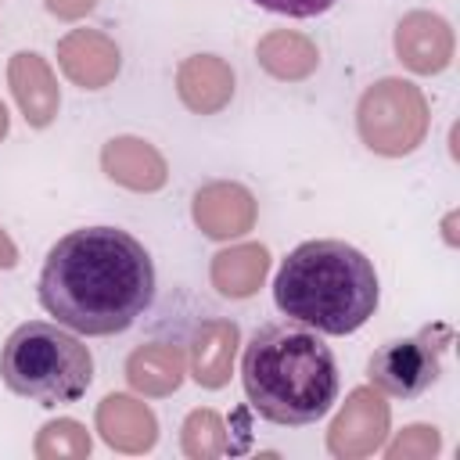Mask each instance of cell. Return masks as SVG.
<instances>
[{"label": "cell", "mask_w": 460, "mask_h": 460, "mask_svg": "<svg viewBox=\"0 0 460 460\" xmlns=\"http://www.w3.org/2000/svg\"><path fill=\"white\" fill-rule=\"evenodd\" d=\"M36 295L61 327L90 338L122 334L155 298V262L133 234L83 226L47 252Z\"/></svg>", "instance_id": "cell-1"}, {"label": "cell", "mask_w": 460, "mask_h": 460, "mask_svg": "<svg viewBox=\"0 0 460 460\" xmlns=\"http://www.w3.org/2000/svg\"><path fill=\"white\" fill-rule=\"evenodd\" d=\"M241 381L252 410L280 428L316 424L341 388L331 345L295 320L255 327L241 352Z\"/></svg>", "instance_id": "cell-2"}, {"label": "cell", "mask_w": 460, "mask_h": 460, "mask_svg": "<svg viewBox=\"0 0 460 460\" xmlns=\"http://www.w3.org/2000/svg\"><path fill=\"white\" fill-rule=\"evenodd\" d=\"M381 298L374 262L345 241H302L280 262L273 277L277 309L316 331V334H352L359 331Z\"/></svg>", "instance_id": "cell-3"}, {"label": "cell", "mask_w": 460, "mask_h": 460, "mask_svg": "<svg viewBox=\"0 0 460 460\" xmlns=\"http://www.w3.org/2000/svg\"><path fill=\"white\" fill-rule=\"evenodd\" d=\"M0 377L22 399H32L40 406H65L86 395L93 381V356L75 334L61 331L58 323L29 320L4 341Z\"/></svg>", "instance_id": "cell-4"}, {"label": "cell", "mask_w": 460, "mask_h": 460, "mask_svg": "<svg viewBox=\"0 0 460 460\" xmlns=\"http://www.w3.org/2000/svg\"><path fill=\"white\" fill-rule=\"evenodd\" d=\"M428 101L420 86L410 79H377L374 86L363 90L356 104V129L359 140L385 158H402L417 151L428 137Z\"/></svg>", "instance_id": "cell-5"}, {"label": "cell", "mask_w": 460, "mask_h": 460, "mask_svg": "<svg viewBox=\"0 0 460 460\" xmlns=\"http://www.w3.org/2000/svg\"><path fill=\"white\" fill-rule=\"evenodd\" d=\"M453 341L446 323H428L420 327L413 338H395L385 341L370 363H367V377L377 392L395 395V399H417L424 395L442 370V352Z\"/></svg>", "instance_id": "cell-6"}, {"label": "cell", "mask_w": 460, "mask_h": 460, "mask_svg": "<svg viewBox=\"0 0 460 460\" xmlns=\"http://www.w3.org/2000/svg\"><path fill=\"white\" fill-rule=\"evenodd\" d=\"M388 402L385 392H377L374 385H359L349 392L345 406L338 410V417L331 420L327 431V449L341 460H356V456H370L374 449H381L385 435H388Z\"/></svg>", "instance_id": "cell-7"}, {"label": "cell", "mask_w": 460, "mask_h": 460, "mask_svg": "<svg viewBox=\"0 0 460 460\" xmlns=\"http://www.w3.org/2000/svg\"><path fill=\"white\" fill-rule=\"evenodd\" d=\"M395 58L417 72L435 75L453 61V29L442 14L431 11H410L395 25Z\"/></svg>", "instance_id": "cell-8"}, {"label": "cell", "mask_w": 460, "mask_h": 460, "mask_svg": "<svg viewBox=\"0 0 460 460\" xmlns=\"http://www.w3.org/2000/svg\"><path fill=\"white\" fill-rule=\"evenodd\" d=\"M58 65L75 86L101 90L119 75L122 54L115 40L104 36L101 29H72L58 40Z\"/></svg>", "instance_id": "cell-9"}, {"label": "cell", "mask_w": 460, "mask_h": 460, "mask_svg": "<svg viewBox=\"0 0 460 460\" xmlns=\"http://www.w3.org/2000/svg\"><path fill=\"white\" fill-rule=\"evenodd\" d=\"M194 223L212 241L241 237L255 226V198L244 183H234V180L205 183L194 194Z\"/></svg>", "instance_id": "cell-10"}, {"label": "cell", "mask_w": 460, "mask_h": 460, "mask_svg": "<svg viewBox=\"0 0 460 460\" xmlns=\"http://www.w3.org/2000/svg\"><path fill=\"white\" fill-rule=\"evenodd\" d=\"M7 83H11V93L25 115V122L32 129H43L58 119V108H61V93H58V79L50 72V65L36 54V50H18L11 54V65H7Z\"/></svg>", "instance_id": "cell-11"}, {"label": "cell", "mask_w": 460, "mask_h": 460, "mask_svg": "<svg viewBox=\"0 0 460 460\" xmlns=\"http://www.w3.org/2000/svg\"><path fill=\"white\" fill-rule=\"evenodd\" d=\"M101 169L108 172V180H115L126 190H162L169 180V165L158 155L155 144L140 140V137H111L101 147Z\"/></svg>", "instance_id": "cell-12"}, {"label": "cell", "mask_w": 460, "mask_h": 460, "mask_svg": "<svg viewBox=\"0 0 460 460\" xmlns=\"http://www.w3.org/2000/svg\"><path fill=\"white\" fill-rule=\"evenodd\" d=\"M241 327L223 316H208L190 331V377L201 388H223L234 374Z\"/></svg>", "instance_id": "cell-13"}, {"label": "cell", "mask_w": 460, "mask_h": 460, "mask_svg": "<svg viewBox=\"0 0 460 460\" xmlns=\"http://www.w3.org/2000/svg\"><path fill=\"white\" fill-rule=\"evenodd\" d=\"M97 431L119 453H147L158 442L155 413L140 399L122 392H111L97 402Z\"/></svg>", "instance_id": "cell-14"}, {"label": "cell", "mask_w": 460, "mask_h": 460, "mask_svg": "<svg viewBox=\"0 0 460 460\" xmlns=\"http://www.w3.org/2000/svg\"><path fill=\"white\" fill-rule=\"evenodd\" d=\"M176 93L194 115H216L234 97V68L216 54H194L176 68Z\"/></svg>", "instance_id": "cell-15"}, {"label": "cell", "mask_w": 460, "mask_h": 460, "mask_svg": "<svg viewBox=\"0 0 460 460\" xmlns=\"http://www.w3.org/2000/svg\"><path fill=\"white\" fill-rule=\"evenodd\" d=\"M183 374H187V359H183V349L172 341H147L126 356L129 388L151 399L172 395L183 385Z\"/></svg>", "instance_id": "cell-16"}, {"label": "cell", "mask_w": 460, "mask_h": 460, "mask_svg": "<svg viewBox=\"0 0 460 460\" xmlns=\"http://www.w3.org/2000/svg\"><path fill=\"white\" fill-rule=\"evenodd\" d=\"M266 273H270V252L259 241L223 248L219 255H212V270H208L212 288L223 298H248V295H255L262 288Z\"/></svg>", "instance_id": "cell-17"}, {"label": "cell", "mask_w": 460, "mask_h": 460, "mask_svg": "<svg viewBox=\"0 0 460 460\" xmlns=\"http://www.w3.org/2000/svg\"><path fill=\"white\" fill-rule=\"evenodd\" d=\"M255 58L259 65L284 83H298L309 79L320 65V50L309 36L295 32V29H270L259 43H255Z\"/></svg>", "instance_id": "cell-18"}, {"label": "cell", "mask_w": 460, "mask_h": 460, "mask_svg": "<svg viewBox=\"0 0 460 460\" xmlns=\"http://www.w3.org/2000/svg\"><path fill=\"white\" fill-rule=\"evenodd\" d=\"M180 431H183V453L190 460H212V456L230 453L226 424L216 410H190Z\"/></svg>", "instance_id": "cell-19"}, {"label": "cell", "mask_w": 460, "mask_h": 460, "mask_svg": "<svg viewBox=\"0 0 460 460\" xmlns=\"http://www.w3.org/2000/svg\"><path fill=\"white\" fill-rule=\"evenodd\" d=\"M36 456L40 460H61V456H90V435L79 420L61 417L40 428L36 438Z\"/></svg>", "instance_id": "cell-20"}, {"label": "cell", "mask_w": 460, "mask_h": 460, "mask_svg": "<svg viewBox=\"0 0 460 460\" xmlns=\"http://www.w3.org/2000/svg\"><path fill=\"white\" fill-rule=\"evenodd\" d=\"M442 449V435L431 424H410L395 435V442L385 449L388 460H428Z\"/></svg>", "instance_id": "cell-21"}, {"label": "cell", "mask_w": 460, "mask_h": 460, "mask_svg": "<svg viewBox=\"0 0 460 460\" xmlns=\"http://www.w3.org/2000/svg\"><path fill=\"white\" fill-rule=\"evenodd\" d=\"M273 14H288V18H316L323 11H331L338 0H252Z\"/></svg>", "instance_id": "cell-22"}, {"label": "cell", "mask_w": 460, "mask_h": 460, "mask_svg": "<svg viewBox=\"0 0 460 460\" xmlns=\"http://www.w3.org/2000/svg\"><path fill=\"white\" fill-rule=\"evenodd\" d=\"M43 4H47V11H50L54 18H65V22H75V18H83V14H90L97 0H43Z\"/></svg>", "instance_id": "cell-23"}, {"label": "cell", "mask_w": 460, "mask_h": 460, "mask_svg": "<svg viewBox=\"0 0 460 460\" xmlns=\"http://www.w3.org/2000/svg\"><path fill=\"white\" fill-rule=\"evenodd\" d=\"M11 266H18V248L7 237V230L0 226V270H11Z\"/></svg>", "instance_id": "cell-24"}, {"label": "cell", "mask_w": 460, "mask_h": 460, "mask_svg": "<svg viewBox=\"0 0 460 460\" xmlns=\"http://www.w3.org/2000/svg\"><path fill=\"white\" fill-rule=\"evenodd\" d=\"M7 126H11V119H7V108H4V101H0V140L7 137Z\"/></svg>", "instance_id": "cell-25"}]
</instances>
